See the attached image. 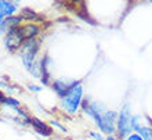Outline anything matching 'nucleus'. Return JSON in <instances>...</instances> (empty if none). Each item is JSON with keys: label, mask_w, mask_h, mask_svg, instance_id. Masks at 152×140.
I'll return each instance as SVG.
<instances>
[{"label": "nucleus", "mask_w": 152, "mask_h": 140, "mask_svg": "<svg viewBox=\"0 0 152 140\" xmlns=\"http://www.w3.org/2000/svg\"><path fill=\"white\" fill-rule=\"evenodd\" d=\"M22 18H24V20H29V21L42 20V17L37 15V14H35L31 8H24V10H22Z\"/></svg>", "instance_id": "14"}, {"label": "nucleus", "mask_w": 152, "mask_h": 140, "mask_svg": "<svg viewBox=\"0 0 152 140\" xmlns=\"http://www.w3.org/2000/svg\"><path fill=\"white\" fill-rule=\"evenodd\" d=\"M116 130L120 137H127L130 132L133 130L132 128V114L130 108L127 104H124L118 114V121H116Z\"/></svg>", "instance_id": "3"}, {"label": "nucleus", "mask_w": 152, "mask_h": 140, "mask_svg": "<svg viewBox=\"0 0 152 140\" xmlns=\"http://www.w3.org/2000/svg\"><path fill=\"white\" fill-rule=\"evenodd\" d=\"M20 32L22 35L25 40H31V39H35L40 32V27L37 24H33V22H29V24H25V25H21L20 27Z\"/></svg>", "instance_id": "7"}, {"label": "nucleus", "mask_w": 152, "mask_h": 140, "mask_svg": "<svg viewBox=\"0 0 152 140\" xmlns=\"http://www.w3.org/2000/svg\"><path fill=\"white\" fill-rule=\"evenodd\" d=\"M96 124L101 129V132L107 133V135H112L116 129V121H118V114L115 111H107L102 112L101 115L96 118Z\"/></svg>", "instance_id": "4"}, {"label": "nucleus", "mask_w": 152, "mask_h": 140, "mask_svg": "<svg viewBox=\"0 0 152 140\" xmlns=\"http://www.w3.org/2000/svg\"><path fill=\"white\" fill-rule=\"evenodd\" d=\"M28 89H29V90H33V92H40V90H42V88H40V86H32V85H29Z\"/></svg>", "instance_id": "19"}, {"label": "nucleus", "mask_w": 152, "mask_h": 140, "mask_svg": "<svg viewBox=\"0 0 152 140\" xmlns=\"http://www.w3.org/2000/svg\"><path fill=\"white\" fill-rule=\"evenodd\" d=\"M51 124L54 125V126H57V128L60 129V130H62V132H66V128H64L62 125H60V124H58V122H57V121H53Z\"/></svg>", "instance_id": "18"}, {"label": "nucleus", "mask_w": 152, "mask_h": 140, "mask_svg": "<svg viewBox=\"0 0 152 140\" xmlns=\"http://www.w3.org/2000/svg\"><path fill=\"white\" fill-rule=\"evenodd\" d=\"M77 82H73V80H66V79H58L53 83V89L56 90V93L58 96L64 97L66 93L71 90V89L75 86Z\"/></svg>", "instance_id": "6"}, {"label": "nucleus", "mask_w": 152, "mask_h": 140, "mask_svg": "<svg viewBox=\"0 0 152 140\" xmlns=\"http://www.w3.org/2000/svg\"><path fill=\"white\" fill-rule=\"evenodd\" d=\"M22 21H24L22 15H12V17H8V18H6V24H7L8 29H11V28H20L21 24H22Z\"/></svg>", "instance_id": "11"}, {"label": "nucleus", "mask_w": 152, "mask_h": 140, "mask_svg": "<svg viewBox=\"0 0 152 140\" xmlns=\"http://www.w3.org/2000/svg\"><path fill=\"white\" fill-rule=\"evenodd\" d=\"M0 88L1 89H6V90H7V92H10L11 93L12 90H14V86H12V85H10V83H6V82H4V80H0Z\"/></svg>", "instance_id": "15"}, {"label": "nucleus", "mask_w": 152, "mask_h": 140, "mask_svg": "<svg viewBox=\"0 0 152 140\" xmlns=\"http://www.w3.org/2000/svg\"><path fill=\"white\" fill-rule=\"evenodd\" d=\"M0 110H1V104H0Z\"/></svg>", "instance_id": "22"}, {"label": "nucleus", "mask_w": 152, "mask_h": 140, "mask_svg": "<svg viewBox=\"0 0 152 140\" xmlns=\"http://www.w3.org/2000/svg\"><path fill=\"white\" fill-rule=\"evenodd\" d=\"M151 4H152V1H151Z\"/></svg>", "instance_id": "23"}, {"label": "nucleus", "mask_w": 152, "mask_h": 140, "mask_svg": "<svg viewBox=\"0 0 152 140\" xmlns=\"http://www.w3.org/2000/svg\"><path fill=\"white\" fill-rule=\"evenodd\" d=\"M4 47L10 53H15L21 50V47L24 46L25 39L22 38L20 32V28H11L6 35H4Z\"/></svg>", "instance_id": "5"}, {"label": "nucleus", "mask_w": 152, "mask_h": 140, "mask_svg": "<svg viewBox=\"0 0 152 140\" xmlns=\"http://www.w3.org/2000/svg\"><path fill=\"white\" fill-rule=\"evenodd\" d=\"M31 125H32L33 129H35L37 133L43 135V136H50L53 133V129L50 128L48 125L44 124V122H42L39 118H35V116H33L32 119H31Z\"/></svg>", "instance_id": "10"}, {"label": "nucleus", "mask_w": 152, "mask_h": 140, "mask_svg": "<svg viewBox=\"0 0 152 140\" xmlns=\"http://www.w3.org/2000/svg\"><path fill=\"white\" fill-rule=\"evenodd\" d=\"M4 96H6V94H4V93L1 92V90H0V101H1V100L4 99Z\"/></svg>", "instance_id": "20"}, {"label": "nucleus", "mask_w": 152, "mask_h": 140, "mask_svg": "<svg viewBox=\"0 0 152 140\" xmlns=\"http://www.w3.org/2000/svg\"><path fill=\"white\" fill-rule=\"evenodd\" d=\"M31 72L35 78H42V74H43V64L40 60H35L32 68H31Z\"/></svg>", "instance_id": "13"}, {"label": "nucleus", "mask_w": 152, "mask_h": 140, "mask_svg": "<svg viewBox=\"0 0 152 140\" xmlns=\"http://www.w3.org/2000/svg\"><path fill=\"white\" fill-rule=\"evenodd\" d=\"M90 136L94 137L96 140H104L102 135H101V133H97V132H90Z\"/></svg>", "instance_id": "17"}, {"label": "nucleus", "mask_w": 152, "mask_h": 140, "mask_svg": "<svg viewBox=\"0 0 152 140\" xmlns=\"http://www.w3.org/2000/svg\"><path fill=\"white\" fill-rule=\"evenodd\" d=\"M83 100V88L77 83L62 97V108L69 114H75L80 107V103Z\"/></svg>", "instance_id": "1"}, {"label": "nucleus", "mask_w": 152, "mask_h": 140, "mask_svg": "<svg viewBox=\"0 0 152 140\" xmlns=\"http://www.w3.org/2000/svg\"><path fill=\"white\" fill-rule=\"evenodd\" d=\"M132 128L134 129L144 140H152V128L141 126L140 116H132Z\"/></svg>", "instance_id": "8"}, {"label": "nucleus", "mask_w": 152, "mask_h": 140, "mask_svg": "<svg viewBox=\"0 0 152 140\" xmlns=\"http://www.w3.org/2000/svg\"><path fill=\"white\" fill-rule=\"evenodd\" d=\"M0 104L1 105H6L8 108H12V110H15V108H20V101L14 99L12 96H4V99L0 101Z\"/></svg>", "instance_id": "12"}, {"label": "nucleus", "mask_w": 152, "mask_h": 140, "mask_svg": "<svg viewBox=\"0 0 152 140\" xmlns=\"http://www.w3.org/2000/svg\"><path fill=\"white\" fill-rule=\"evenodd\" d=\"M17 6L11 1H6V0H0V18H8L12 17L17 13Z\"/></svg>", "instance_id": "9"}, {"label": "nucleus", "mask_w": 152, "mask_h": 140, "mask_svg": "<svg viewBox=\"0 0 152 140\" xmlns=\"http://www.w3.org/2000/svg\"><path fill=\"white\" fill-rule=\"evenodd\" d=\"M126 140H144V139H142L138 133H130V135L126 137Z\"/></svg>", "instance_id": "16"}, {"label": "nucleus", "mask_w": 152, "mask_h": 140, "mask_svg": "<svg viewBox=\"0 0 152 140\" xmlns=\"http://www.w3.org/2000/svg\"><path fill=\"white\" fill-rule=\"evenodd\" d=\"M107 140H120V139H116V137H111V136H108V139Z\"/></svg>", "instance_id": "21"}, {"label": "nucleus", "mask_w": 152, "mask_h": 140, "mask_svg": "<svg viewBox=\"0 0 152 140\" xmlns=\"http://www.w3.org/2000/svg\"><path fill=\"white\" fill-rule=\"evenodd\" d=\"M39 40L36 39H31L26 40L24 43V46L21 47V58H22V63H24V67L26 69L31 71L33 63H35V58H36V54L39 52Z\"/></svg>", "instance_id": "2"}]
</instances>
